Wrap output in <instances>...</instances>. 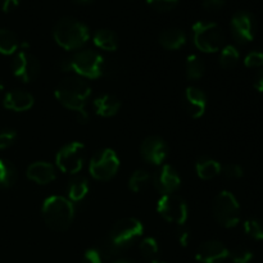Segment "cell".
I'll list each match as a JSON object with an SVG mask.
<instances>
[{"instance_id":"6da1fadb","label":"cell","mask_w":263,"mask_h":263,"mask_svg":"<svg viewBox=\"0 0 263 263\" xmlns=\"http://www.w3.org/2000/svg\"><path fill=\"white\" fill-rule=\"evenodd\" d=\"M144 233L143 223L133 217L122 218L117 221L110 229L107 239L102 241L99 252L104 258H113L130 248Z\"/></svg>"},{"instance_id":"7a4b0ae2","label":"cell","mask_w":263,"mask_h":263,"mask_svg":"<svg viewBox=\"0 0 263 263\" xmlns=\"http://www.w3.org/2000/svg\"><path fill=\"white\" fill-rule=\"evenodd\" d=\"M91 95V87L84 79L77 76L66 77L55 89V98L63 107L76 113L80 123H86L89 115L86 112V102Z\"/></svg>"},{"instance_id":"3957f363","label":"cell","mask_w":263,"mask_h":263,"mask_svg":"<svg viewBox=\"0 0 263 263\" xmlns=\"http://www.w3.org/2000/svg\"><path fill=\"white\" fill-rule=\"evenodd\" d=\"M55 43L66 50H76L84 46L90 37V30L84 22L76 18L64 17L53 28Z\"/></svg>"},{"instance_id":"277c9868","label":"cell","mask_w":263,"mask_h":263,"mask_svg":"<svg viewBox=\"0 0 263 263\" xmlns=\"http://www.w3.org/2000/svg\"><path fill=\"white\" fill-rule=\"evenodd\" d=\"M44 222L46 223L49 229L54 231H66L72 225V221L74 217V207L73 203L64 197H54L46 198L44 202L43 208Z\"/></svg>"},{"instance_id":"5b68a950","label":"cell","mask_w":263,"mask_h":263,"mask_svg":"<svg viewBox=\"0 0 263 263\" xmlns=\"http://www.w3.org/2000/svg\"><path fill=\"white\" fill-rule=\"evenodd\" d=\"M63 71H73L84 79H99L105 72V62L95 50H81L61 63Z\"/></svg>"},{"instance_id":"8992f818","label":"cell","mask_w":263,"mask_h":263,"mask_svg":"<svg viewBox=\"0 0 263 263\" xmlns=\"http://www.w3.org/2000/svg\"><path fill=\"white\" fill-rule=\"evenodd\" d=\"M193 41L198 50L203 53H215L222 49L225 33L217 23L198 21L193 26Z\"/></svg>"},{"instance_id":"52a82bcc","label":"cell","mask_w":263,"mask_h":263,"mask_svg":"<svg viewBox=\"0 0 263 263\" xmlns=\"http://www.w3.org/2000/svg\"><path fill=\"white\" fill-rule=\"evenodd\" d=\"M213 217L223 228H235L240 221V204L233 193L223 190L216 195L212 205Z\"/></svg>"},{"instance_id":"ba28073f","label":"cell","mask_w":263,"mask_h":263,"mask_svg":"<svg viewBox=\"0 0 263 263\" xmlns=\"http://www.w3.org/2000/svg\"><path fill=\"white\" fill-rule=\"evenodd\" d=\"M120 168V159L112 149H102L92 156L89 164L90 175L98 181L113 179Z\"/></svg>"},{"instance_id":"9c48e42d","label":"cell","mask_w":263,"mask_h":263,"mask_svg":"<svg viewBox=\"0 0 263 263\" xmlns=\"http://www.w3.org/2000/svg\"><path fill=\"white\" fill-rule=\"evenodd\" d=\"M85 162V145L79 141H72L59 149L55 157L58 168L64 174L74 175L81 171Z\"/></svg>"},{"instance_id":"30bf717a","label":"cell","mask_w":263,"mask_h":263,"mask_svg":"<svg viewBox=\"0 0 263 263\" xmlns=\"http://www.w3.org/2000/svg\"><path fill=\"white\" fill-rule=\"evenodd\" d=\"M157 211L167 222L182 226L187 220L186 202L176 194L162 195L157 203Z\"/></svg>"},{"instance_id":"8fae6325","label":"cell","mask_w":263,"mask_h":263,"mask_svg":"<svg viewBox=\"0 0 263 263\" xmlns=\"http://www.w3.org/2000/svg\"><path fill=\"white\" fill-rule=\"evenodd\" d=\"M12 71L17 79L22 80L23 82H31L40 73V63L28 49H22L13 59Z\"/></svg>"},{"instance_id":"7c38bea8","label":"cell","mask_w":263,"mask_h":263,"mask_svg":"<svg viewBox=\"0 0 263 263\" xmlns=\"http://www.w3.org/2000/svg\"><path fill=\"white\" fill-rule=\"evenodd\" d=\"M231 32H233L234 39L238 43L246 44L251 43L256 35V22H254L253 15L249 12L235 13L231 18Z\"/></svg>"},{"instance_id":"4fadbf2b","label":"cell","mask_w":263,"mask_h":263,"mask_svg":"<svg viewBox=\"0 0 263 263\" xmlns=\"http://www.w3.org/2000/svg\"><path fill=\"white\" fill-rule=\"evenodd\" d=\"M140 154L143 159L154 166H162L168 154L166 141L159 136H148L140 145Z\"/></svg>"},{"instance_id":"5bb4252c","label":"cell","mask_w":263,"mask_h":263,"mask_svg":"<svg viewBox=\"0 0 263 263\" xmlns=\"http://www.w3.org/2000/svg\"><path fill=\"white\" fill-rule=\"evenodd\" d=\"M153 185L161 194H174L181 185V179L176 170L170 164H162L152 177Z\"/></svg>"},{"instance_id":"9a60e30c","label":"cell","mask_w":263,"mask_h":263,"mask_svg":"<svg viewBox=\"0 0 263 263\" xmlns=\"http://www.w3.org/2000/svg\"><path fill=\"white\" fill-rule=\"evenodd\" d=\"M229 258V249L218 240H208L200 244L195 259L200 263H221Z\"/></svg>"},{"instance_id":"2e32d148","label":"cell","mask_w":263,"mask_h":263,"mask_svg":"<svg viewBox=\"0 0 263 263\" xmlns=\"http://www.w3.org/2000/svg\"><path fill=\"white\" fill-rule=\"evenodd\" d=\"M185 105L192 118H200L207 108V97L199 87L189 86L185 91Z\"/></svg>"},{"instance_id":"e0dca14e","label":"cell","mask_w":263,"mask_h":263,"mask_svg":"<svg viewBox=\"0 0 263 263\" xmlns=\"http://www.w3.org/2000/svg\"><path fill=\"white\" fill-rule=\"evenodd\" d=\"M33 103H35V99L30 92L15 89L5 94L3 104L7 109L13 110V112H26L32 108Z\"/></svg>"},{"instance_id":"ac0fdd59","label":"cell","mask_w":263,"mask_h":263,"mask_svg":"<svg viewBox=\"0 0 263 263\" xmlns=\"http://www.w3.org/2000/svg\"><path fill=\"white\" fill-rule=\"evenodd\" d=\"M26 175L39 185H48L55 180V170L48 162H33L28 166Z\"/></svg>"},{"instance_id":"d6986e66","label":"cell","mask_w":263,"mask_h":263,"mask_svg":"<svg viewBox=\"0 0 263 263\" xmlns=\"http://www.w3.org/2000/svg\"><path fill=\"white\" fill-rule=\"evenodd\" d=\"M158 41L167 50H179L186 43V33L180 28H167L162 31Z\"/></svg>"},{"instance_id":"ffe728a7","label":"cell","mask_w":263,"mask_h":263,"mask_svg":"<svg viewBox=\"0 0 263 263\" xmlns=\"http://www.w3.org/2000/svg\"><path fill=\"white\" fill-rule=\"evenodd\" d=\"M94 108L97 115L102 116V117H112V116L117 115L120 110L121 100L115 95H102L95 99Z\"/></svg>"},{"instance_id":"44dd1931","label":"cell","mask_w":263,"mask_h":263,"mask_svg":"<svg viewBox=\"0 0 263 263\" xmlns=\"http://www.w3.org/2000/svg\"><path fill=\"white\" fill-rule=\"evenodd\" d=\"M195 170H197V175L199 176V179L212 180L221 174L222 166L216 159L204 157V158L198 159V162L195 163Z\"/></svg>"},{"instance_id":"7402d4cb","label":"cell","mask_w":263,"mask_h":263,"mask_svg":"<svg viewBox=\"0 0 263 263\" xmlns=\"http://www.w3.org/2000/svg\"><path fill=\"white\" fill-rule=\"evenodd\" d=\"M92 41H94L97 48L105 51H115L118 48L117 35L113 31L107 30V28L98 30L92 36Z\"/></svg>"},{"instance_id":"603a6c76","label":"cell","mask_w":263,"mask_h":263,"mask_svg":"<svg viewBox=\"0 0 263 263\" xmlns=\"http://www.w3.org/2000/svg\"><path fill=\"white\" fill-rule=\"evenodd\" d=\"M89 181L85 177H76L72 180L67 189V194H68V200L72 203H79L86 198L89 194Z\"/></svg>"},{"instance_id":"cb8c5ba5","label":"cell","mask_w":263,"mask_h":263,"mask_svg":"<svg viewBox=\"0 0 263 263\" xmlns=\"http://www.w3.org/2000/svg\"><path fill=\"white\" fill-rule=\"evenodd\" d=\"M18 171L8 159H0V189H9L17 182Z\"/></svg>"},{"instance_id":"d4e9b609","label":"cell","mask_w":263,"mask_h":263,"mask_svg":"<svg viewBox=\"0 0 263 263\" xmlns=\"http://www.w3.org/2000/svg\"><path fill=\"white\" fill-rule=\"evenodd\" d=\"M20 48V41L13 31L7 28H0V53L4 55H10Z\"/></svg>"},{"instance_id":"484cf974","label":"cell","mask_w":263,"mask_h":263,"mask_svg":"<svg viewBox=\"0 0 263 263\" xmlns=\"http://www.w3.org/2000/svg\"><path fill=\"white\" fill-rule=\"evenodd\" d=\"M152 176L146 170H136L128 180V187L131 192L140 193L145 189L151 182Z\"/></svg>"},{"instance_id":"4316f807","label":"cell","mask_w":263,"mask_h":263,"mask_svg":"<svg viewBox=\"0 0 263 263\" xmlns=\"http://www.w3.org/2000/svg\"><path fill=\"white\" fill-rule=\"evenodd\" d=\"M140 253L144 258L148 262L156 263L158 262L159 257V246L157 243L156 239L153 238H145L140 241Z\"/></svg>"},{"instance_id":"83f0119b","label":"cell","mask_w":263,"mask_h":263,"mask_svg":"<svg viewBox=\"0 0 263 263\" xmlns=\"http://www.w3.org/2000/svg\"><path fill=\"white\" fill-rule=\"evenodd\" d=\"M205 64L198 55H189L186 59V76L190 80H198L204 74Z\"/></svg>"},{"instance_id":"f1b7e54d","label":"cell","mask_w":263,"mask_h":263,"mask_svg":"<svg viewBox=\"0 0 263 263\" xmlns=\"http://www.w3.org/2000/svg\"><path fill=\"white\" fill-rule=\"evenodd\" d=\"M240 54H239L238 49L234 45H226L221 49L220 55V66L225 69H230L238 64Z\"/></svg>"},{"instance_id":"f546056e","label":"cell","mask_w":263,"mask_h":263,"mask_svg":"<svg viewBox=\"0 0 263 263\" xmlns=\"http://www.w3.org/2000/svg\"><path fill=\"white\" fill-rule=\"evenodd\" d=\"M244 231L247 235L256 240H263V221L258 218H251L244 222Z\"/></svg>"},{"instance_id":"4dcf8cb0","label":"cell","mask_w":263,"mask_h":263,"mask_svg":"<svg viewBox=\"0 0 263 263\" xmlns=\"http://www.w3.org/2000/svg\"><path fill=\"white\" fill-rule=\"evenodd\" d=\"M229 258L234 263H249L253 258V253L248 248L236 247V248L229 251Z\"/></svg>"},{"instance_id":"1f68e13d","label":"cell","mask_w":263,"mask_h":263,"mask_svg":"<svg viewBox=\"0 0 263 263\" xmlns=\"http://www.w3.org/2000/svg\"><path fill=\"white\" fill-rule=\"evenodd\" d=\"M146 2L158 12H170L179 4V0H146Z\"/></svg>"},{"instance_id":"d6a6232c","label":"cell","mask_w":263,"mask_h":263,"mask_svg":"<svg viewBox=\"0 0 263 263\" xmlns=\"http://www.w3.org/2000/svg\"><path fill=\"white\" fill-rule=\"evenodd\" d=\"M244 64L248 68H259L263 66V51H251L247 54Z\"/></svg>"},{"instance_id":"836d02e7","label":"cell","mask_w":263,"mask_h":263,"mask_svg":"<svg viewBox=\"0 0 263 263\" xmlns=\"http://www.w3.org/2000/svg\"><path fill=\"white\" fill-rule=\"evenodd\" d=\"M17 140V133L14 130H5L0 133V151L8 149Z\"/></svg>"},{"instance_id":"e575fe53","label":"cell","mask_w":263,"mask_h":263,"mask_svg":"<svg viewBox=\"0 0 263 263\" xmlns=\"http://www.w3.org/2000/svg\"><path fill=\"white\" fill-rule=\"evenodd\" d=\"M103 259H104V257L102 256L99 249L91 248L85 252L84 256H82L81 263H103Z\"/></svg>"},{"instance_id":"d590c367","label":"cell","mask_w":263,"mask_h":263,"mask_svg":"<svg viewBox=\"0 0 263 263\" xmlns=\"http://www.w3.org/2000/svg\"><path fill=\"white\" fill-rule=\"evenodd\" d=\"M223 174L226 177L231 180H238L241 179L244 176V170L243 167L239 166V164H228V166L223 167Z\"/></svg>"},{"instance_id":"8d00e7d4","label":"cell","mask_w":263,"mask_h":263,"mask_svg":"<svg viewBox=\"0 0 263 263\" xmlns=\"http://www.w3.org/2000/svg\"><path fill=\"white\" fill-rule=\"evenodd\" d=\"M202 5L207 12H218L225 7V0H204Z\"/></svg>"},{"instance_id":"74e56055","label":"cell","mask_w":263,"mask_h":263,"mask_svg":"<svg viewBox=\"0 0 263 263\" xmlns=\"http://www.w3.org/2000/svg\"><path fill=\"white\" fill-rule=\"evenodd\" d=\"M177 236V240H179L180 246L181 247H187L189 246V241H190V234L186 229L181 228L180 230H177L176 233Z\"/></svg>"},{"instance_id":"f35d334b","label":"cell","mask_w":263,"mask_h":263,"mask_svg":"<svg viewBox=\"0 0 263 263\" xmlns=\"http://www.w3.org/2000/svg\"><path fill=\"white\" fill-rule=\"evenodd\" d=\"M0 4H2L3 12L9 13L20 5V0H0Z\"/></svg>"},{"instance_id":"ab89813d","label":"cell","mask_w":263,"mask_h":263,"mask_svg":"<svg viewBox=\"0 0 263 263\" xmlns=\"http://www.w3.org/2000/svg\"><path fill=\"white\" fill-rule=\"evenodd\" d=\"M254 87L257 91L263 92V68L257 73L256 80H254Z\"/></svg>"},{"instance_id":"60d3db41","label":"cell","mask_w":263,"mask_h":263,"mask_svg":"<svg viewBox=\"0 0 263 263\" xmlns=\"http://www.w3.org/2000/svg\"><path fill=\"white\" fill-rule=\"evenodd\" d=\"M76 3H79V4H89V3L94 2V0H74Z\"/></svg>"},{"instance_id":"b9f144b4","label":"cell","mask_w":263,"mask_h":263,"mask_svg":"<svg viewBox=\"0 0 263 263\" xmlns=\"http://www.w3.org/2000/svg\"><path fill=\"white\" fill-rule=\"evenodd\" d=\"M113 263H135L134 261H130V259H120V261H116Z\"/></svg>"},{"instance_id":"7bdbcfd3","label":"cell","mask_w":263,"mask_h":263,"mask_svg":"<svg viewBox=\"0 0 263 263\" xmlns=\"http://www.w3.org/2000/svg\"><path fill=\"white\" fill-rule=\"evenodd\" d=\"M3 91V84H2V81H0V92Z\"/></svg>"},{"instance_id":"ee69618b","label":"cell","mask_w":263,"mask_h":263,"mask_svg":"<svg viewBox=\"0 0 263 263\" xmlns=\"http://www.w3.org/2000/svg\"><path fill=\"white\" fill-rule=\"evenodd\" d=\"M156 263H166V262H159V261H158V262H156Z\"/></svg>"}]
</instances>
